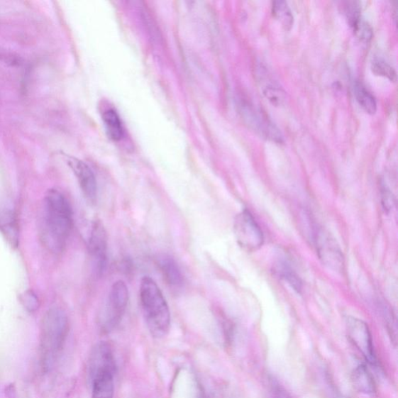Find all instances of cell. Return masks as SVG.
I'll return each mask as SVG.
<instances>
[{
	"label": "cell",
	"instance_id": "5b68a950",
	"mask_svg": "<svg viewBox=\"0 0 398 398\" xmlns=\"http://www.w3.org/2000/svg\"><path fill=\"white\" fill-rule=\"evenodd\" d=\"M234 229L236 237L242 248L248 251H255L262 246V231L249 211H243L236 218Z\"/></svg>",
	"mask_w": 398,
	"mask_h": 398
},
{
	"label": "cell",
	"instance_id": "ac0fdd59",
	"mask_svg": "<svg viewBox=\"0 0 398 398\" xmlns=\"http://www.w3.org/2000/svg\"><path fill=\"white\" fill-rule=\"evenodd\" d=\"M372 71L375 75L387 78L392 82L397 81V72L394 69L384 60H375L372 63Z\"/></svg>",
	"mask_w": 398,
	"mask_h": 398
},
{
	"label": "cell",
	"instance_id": "3957f363",
	"mask_svg": "<svg viewBox=\"0 0 398 398\" xmlns=\"http://www.w3.org/2000/svg\"><path fill=\"white\" fill-rule=\"evenodd\" d=\"M140 298L146 326L153 337H165L170 328V312L167 300L157 286L149 276L141 280Z\"/></svg>",
	"mask_w": 398,
	"mask_h": 398
},
{
	"label": "cell",
	"instance_id": "8fae6325",
	"mask_svg": "<svg viewBox=\"0 0 398 398\" xmlns=\"http://www.w3.org/2000/svg\"><path fill=\"white\" fill-rule=\"evenodd\" d=\"M68 164L74 172L86 199L94 201L96 197L97 185L92 170L84 162L76 158H70Z\"/></svg>",
	"mask_w": 398,
	"mask_h": 398
},
{
	"label": "cell",
	"instance_id": "9a60e30c",
	"mask_svg": "<svg viewBox=\"0 0 398 398\" xmlns=\"http://www.w3.org/2000/svg\"><path fill=\"white\" fill-rule=\"evenodd\" d=\"M102 118L110 139L113 141L121 140L124 136V128L118 113L115 110L109 109L104 112Z\"/></svg>",
	"mask_w": 398,
	"mask_h": 398
},
{
	"label": "cell",
	"instance_id": "2e32d148",
	"mask_svg": "<svg viewBox=\"0 0 398 398\" xmlns=\"http://www.w3.org/2000/svg\"><path fill=\"white\" fill-rule=\"evenodd\" d=\"M354 93L356 101L365 112L370 115H375L377 110V101L367 88L361 83L356 82L354 86Z\"/></svg>",
	"mask_w": 398,
	"mask_h": 398
},
{
	"label": "cell",
	"instance_id": "d6986e66",
	"mask_svg": "<svg viewBox=\"0 0 398 398\" xmlns=\"http://www.w3.org/2000/svg\"><path fill=\"white\" fill-rule=\"evenodd\" d=\"M355 35L362 42L368 43L372 38L373 31L370 24L361 18L351 26Z\"/></svg>",
	"mask_w": 398,
	"mask_h": 398
},
{
	"label": "cell",
	"instance_id": "7a4b0ae2",
	"mask_svg": "<svg viewBox=\"0 0 398 398\" xmlns=\"http://www.w3.org/2000/svg\"><path fill=\"white\" fill-rule=\"evenodd\" d=\"M69 333L66 313L60 308H52L44 316L40 330V362L45 371H50L58 360Z\"/></svg>",
	"mask_w": 398,
	"mask_h": 398
},
{
	"label": "cell",
	"instance_id": "44dd1931",
	"mask_svg": "<svg viewBox=\"0 0 398 398\" xmlns=\"http://www.w3.org/2000/svg\"><path fill=\"white\" fill-rule=\"evenodd\" d=\"M279 267V272L283 279H285L290 285L295 289V290L299 291L300 289V286H302V282H300L297 275L292 270L291 267L288 266V264L284 262Z\"/></svg>",
	"mask_w": 398,
	"mask_h": 398
},
{
	"label": "cell",
	"instance_id": "7402d4cb",
	"mask_svg": "<svg viewBox=\"0 0 398 398\" xmlns=\"http://www.w3.org/2000/svg\"><path fill=\"white\" fill-rule=\"evenodd\" d=\"M21 302L29 312H35L39 307V299L32 291L24 292L21 297Z\"/></svg>",
	"mask_w": 398,
	"mask_h": 398
},
{
	"label": "cell",
	"instance_id": "ba28073f",
	"mask_svg": "<svg viewBox=\"0 0 398 398\" xmlns=\"http://www.w3.org/2000/svg\"><path fill=\"white\" fill-rule=\"evenodd\" d=\"M316 250L321 262L329 269L342 271L344 266V258L337 242L328 233L320 231L316 234Z\"/></svg>",
	"mask_w": 398,
	"mask_h": 398
},
{
	"label": "cell",
	"instance_id": "5bb4252c",
	"mask_svg": "<svg viewBox=\"0 0 398 398\" xmlns=\"http://www.w3.org/2000/svg\"><path fill=\"white\" fill-rule=\"evenodd\" d=\"M159 266L165 280L170 287L180 288L184 284V276L175 260L164 256L159 261Z\"/></svg>",
	"mask_w": 398,
	"mask_h": 398
},
{
	"label": "cell",
	"instance_id": "30bf717a",
	"mask_svg": "<svg viewBox=\"0 0 398 398\" xmlns=\"http://www.w3.org/2000/svg\"><path fill=\"white\" fill-rule=\"evenodd\" d=\"M103 371L116 372V361L110 345L105 342L97 343L91 353L88 365L89 378Z\"/></svg>",
	"mask_w": 398,
	"mask_h": 398
},
{
	"label": "cell",
	"instance_id": "8992f818",
	"mask_svg": "<svg viewBox=\"0 0 398 398\" xmlns=\"http://www.w3.org/2000/svg\"><path fill=\"white\" fill-rule=\"evenodd\" d=\"M346 331L349 340L363 354L365 360L376 365L377 356L367 324L360 319L348 318L346 321Z\"/></svg>",
	"mask_w": 398,
	"mask_h": 398
},
{
	"label": "cell",
	"instance_id": "603a6c76",
	"mask_svg": "<svg viewBox=\"0 0 398 398\" xmlns=\"http://www.w3.org/2000/svg\"><path fill=\"white\" fill-rule=\"evenodd\" d=\"M338 398H350V397H346V396H341Z\"/></svg>",
	"mask_w": 398,
	"mask_h": 398
},
{
	"label": "cell",
	"instance_id": "52a82bcc",
	"mask_svg": "<svg viewBox=\"0 0 398 398\" xmlns=\"http://www.w3.org/2000/svg\"><path fill=\"white\" fill-rule=\"evenodd\" d=\"M241 114L246 124L260 136L275 143H282L283 137L272 121L248 103L241 104Z\"/></svg>",
	"mask_w": 398,
	"mask_h": 398
},
{
	"label": "cell",
	"instance_id": "ffe728a7",
	"mask_svg": "<svg viewBox=\"0 0 398 398\" xmlns=\"http://www.w3.org/2000/svg\"><path fill=\"white\" fill-rule=\"evenodd\" d=\"M264 95L275 106H280L286 101V93L279 86L270 84L264 87Z\"/></svg>",
	"mask_w": 398,
	"mask_h": 398
},
{
	"label": "cell",
	"instance_id": "6da1fadb",
	"mask_svg": "<svg viewBox=\"0 0 398 398\" xmlns=\"http://www.w3.org/2000/svg\"><path fill=\"white\" fill-rule=\"evenodd\" d=\"M72 223V210L67 199L58 190L48 191L42 226L45 245L54 253L62 250L70 237Z\"/></svg>",
	"mask_w": 398,
	"mask_h": 398
},
{
	"label": "cell",
	"instance_id": "9c48e42d",
	"mask_svg": "<svg viewBox=\"0 0 398 398\" xmlns=\"http://www.w3.org/2000/svg\"><path fill=\"white\" fill-rule=\"evenodd\" d=\"M89 248H90L96 271L101 275L107 267L108 238L106 231L101 221H96L93 225Z\"/></svg>",
	"mask_w": 398,
	"mask_h": 398
},
{
	"label": "cell",
	"instance_id": "4fadbf2b",
	"mask_svg": "<svg viewBox=\"0 0 398 398\" xmlns=\"http://www.w3.org/2000/svg\"><path fill=\"white\" fill-rule=\"evenodd\" d=\"M352 383L356 391L361 394L372 396L377 393L375 379L365 365H360L353 370Z\"/></svg>",
	"mask_w": 398,
	"mask_h": 398
},
{
	"label": "cell",
	"instance_id": "7c38bea8",
	"mask_svg": "<svg viewBox=\"0 0 398 398\" xmlns=\"http://www.w3.org/2000/svg\"><path fill=\"white\" fill-rule=\"evenodd\" d=\"M116 373L103 371L96 373L91 379L92 398H113L115 394Z\"/></svg>",
	"mask_w": 398,
	"mask_h": 398
},
{
	"label": "cell",
	"instance_id": "277c9868",
	"mask_svg": "<svg viewBox=\"0 0 398 398\" xmlns=\"http://www.w3.org/2000/svg\"><path fill=\"white\" fill-rule=\"evenodd\" d=\"M128 298V289L125 282L119 280L113 284L100 319L103 332L109 333L118 326L126 313Z\"/></svg>",
	"mask_w": 398,
	"mask_h": 398
},
{
	"label": "cell",
	"instance_id": "e0dca14e",
	"mask_svg": "<svg viewBox=\"0 0 398 398\" xmlns=\"http://www.w3.org/2000/svg\"><path fill=\"white\" fill-rule=\"evenodd\" d=\"M272 13L277 19L284 29L289 31L294 24V15L286 1H275L272 4Z\"/></svg>",
	"mask_w": 398,
	"mask_h": 398
}]
</instances>
